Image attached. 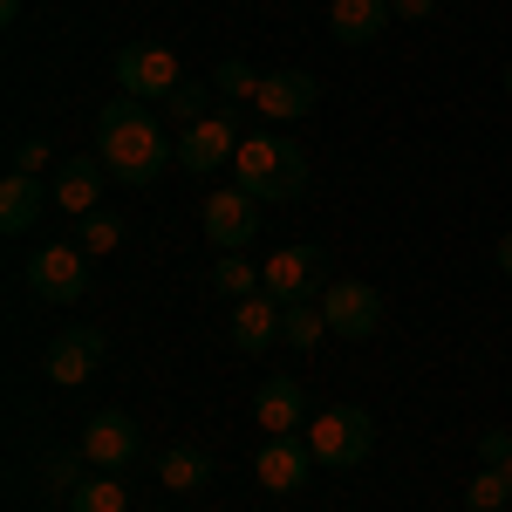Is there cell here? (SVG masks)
Returning <instances> with one entry per match:
<instances>
[{
  "label": "cell",
  "instance_id": "cell-30",
  "mask_svg": "<svg viewBox=\"0 0 512 512\" xmlns=\"http://www.w3.org/2000/svg\"><path fill=\"white\" fill-rule=\"evenodd\" d=\"M431 7H437V0H390L396 21H431Z\"/></svg>",
  "mask_w": 512,
  "mask_h": 512
},
{
  "label": "cell",
  "instance_id": "cell-25",
  "mask_svg": "<svg viewBox=\"0 0 512 512\" xmlns=\"http://www.w3.org/2000/svg\"><path fill=\"white\" fill-rule=\"evenodd\" d=\"M212 287H219L226 301H246V294H260V267L239 260V253H226V260H212Z\"/></svg>",
  "mask_w": 512,
  "mask_h": 512
},
{
  "label": "cell",
  "instance_id": "cell-13",
  "mask_svg": "<svg viewBox=\"0 0 512 512\" xmlns=\"http://www.w3.org/2000/svg\"><path fill=\"white\" fill-rule=\"evenodd\" d=\"M103 362V328H89V321H76V328H62L55 342H48V355H41V369H48V383H62V390H76L82 376Z\"/></svg>",
  "mask_w": 512,
  "mask_h": 512
},
{
  "label": "cell",
  "instance_id": "cell-28",
  "mask_svg": "<svg viewBox=\"0 0 512 512\" xmlns=\"http://www.w3.org/2000/svg\"><path fill=\"white\" fill-rule=\"evenodd\" d=\"M48 151H55L48 137H28V144H14V158H7V171H21V178H41V171H48Z\"/></svg>",
  "mask_w": 512,
  "mask_h": 512
},
{
  "label": "cell",
  "instance_id": "cell-11",
  "mask_svg": "<svg viewBox=\"0 0 512 512\" xmlns=\"http://www.w3.org/2000/svg\"><path fill=\"white\" fill-rule=\"evenodd\" d=\"M308 472H315V444L308 437H267L260 451H253V478L267 485V492H301L308 485Z\"/></svg>",
  "mask_w": 512,
  "mask_h": 512
},
{
  "label": "cell",
  "instance_id": "cell-15",
  "mask_svg": "<svg viewBox=\"0 0 512 512\" xmlns=\"http://www.w3.org/2000/svg\"><path fill=\"white\" fill-rule=\"evenodd\" d=\"M103 178H110L103 158H62V164H55V192H48V198H55L62 212L89 219V212L103 205Z\"/></svg>",
  "mask_w": 512,
  "mask_h": 512
},
{
  "label": "cell",
  "instance_id": "cell-17",
  "mask_svg": "<svg viewBox=\"0 0 512 512\" xmlns=\"http://www.w3.org/2000/svg\"><path fill=\"white\" fill-rule=\"evenodd\" d=\"M383 28H390V0H335L328 7V35L342 48H369Z\"/></svg>",
  "mask_w": 512,
  "mask_h": 512
},
{
  "label": "cell",
  "instance_id": "cell-31",
  "mask_svg": "<svg viewBox=\"0 0 512 512\" xmlns=\"http://www.w3.org/2000/svg\"><path fill=\"white\" fill-rule=\"evenodd\" d=\"M492 267H499V274H506V280H512V233H506V239H499V246H492Z\"/></svg>",
  "mask_w": 512,
  "mask_h": 512
},
{
  "label": "cell",
  "instance_id": "cell-7",
  "mask_svg": "<svg viewBox=\"0 0 512 512\" xmlns=\"http://www.w3.org/2000/svg\"><path fill=\"white\" fill-rule=\"evenodd\" d=\"M315 287H328V253L321 246H280L274 260H260V294L287 301H315Z\"/></svg>",
  "mask_w": 512,
  "mask_h": 512
},
{
  "label": "cell",
  "instance_id": "cell-12",
  "mask_svg": "<svg viewBox=\"0 0 512 512\" xmlns=\"http://www.w3.org/2000/svg\"><path fill=\"white\" fill-rule=\"evenodd\" d=\"M315 103H321V82L308 69H274V76H260V96H253V110L267 123H301Z\"/></svg>",
  "mask_w": 512,
  "mask_h": 512
},
{
  "label": "cell",
  "instance_id": "cell-4",
  "mask_svg": "<svg viewBox=\"0 0 512 512\" xmlns=\"http://www.w3.org/2000/svg\"><path fill=\"white\" fill-rule=\"evenodd\" d=\"M239 110H246V103H219L205 123H192V130L178 137V164H185L192 178H205V171H219V164L239 158V144H246V137H239Z\"/></svg>",
  "mask_w": 512,
  "mask_h": 512
},
{
  "label": "cell",
  "instance_id": "cell-14",
  "mask_svg": "<svg viewBox=\"0 0 512 512\" xmlns=\"http://www.w3.org/2000/svg\"><path fill=\"white\" fill-rule=\"evenodd\" d=\"M253 417H260L267 437H301V424H308V396H301L294 376H267L260 396H253Z\"/></svg>",
  "mask_w": 512,
  "mask_h": 512
},
{
  "label": "cell",
  "instance_id": "cell-18",
  "mask_svg": "<svg viewBox=\"0 0 512 512\" xmlns=\"http://www.w3.org/2000/svg\"><path fill=\"white\" fill-rule=\"evenodd\" d=\"M41 205H48V198H41V178L7 171V178H0V233H28L41 219Z\"/></svg>",
  "mask_w": 512,
  "mask_h": 512
},
{
  "label": "cell",
  "instance_id": "cell-32",
  "mask_svg": "<svg viewBox=\"0 0 512 512\" xmlns=\"http://www.w3.org/2000/svg\"><path fill=\"white\" fill-rule=\"evenodd\" d=\"M21 21V0H0V28H14Z\"/></svg>",
  "mask_w": 512,
  "mask_h": 512
},
{
  "label": "cell",
  "instance_id": "cell-2",
  "mask_svg": "<svg viewBox=\"0 0 512 512\" xmlns=\"http://www.w3.org/2000/svg\"><path fill=\"white\" fill-rule=\"evenodd\" d=\"M233 178H239V192H253L260 205H287V198L308 192V151L294 137H280V130H253L233 158Z\"/></svg>",
  "mask_w": 512,
  "mask_h": 512
},
{
  "label": "cell",
  "instance_id": "cell-16",
  "mask_svg": "<svg viewBox=\"0 0 512 512\" xmlns=\"http://www.w3.org/2000/svg\"><path fill=\"white\" fill-rule=\"evenodd\" d=\"M226 335H233V349H246V355L274 349V342H280V301H274V294H246V301H233Z\"/></svg>",
  "mask_w": 512,
  "mask_h": 512
},
{
  "label": "cell",
  "instance_id": "cell-9",
  "mask_svg": "<svg viewBox=\"0 0 512 512\" xmlns=\"http://www.w3.org/2000/svg\"><path fill=\"white\" fill-rule=\"evenodd\" d=\"M205 239L219 246V253H246L253 239H260V198L226 185V192L205 198Z\"/></svg>",
  "mask_w": 512,
  "mask_h": 512
},
{
  "label": "cell",
  "instance_id": "cell-8",
  "mask_svg": "<svg viewBox=\"0 0 512 512\" xmlns=\"http://www.w3.org/2000/svg\"><path fill=\"white\" fill-rule=\"evenodd\" d=\"M321 315H328V335H349V342H369L383 328V294L369 280H328L321 287Z\"/></svg>",
  "mask_w": 512,
  "mask_h": 512
},
{
  "label": "cell",
  "instance_id": "cell-6",
  "mask_svg": "<svg viewBox=\"0 0 512 512\" xmlns=\"http://www.w3.org/2000/svg\"><path fill=\"white\" fill-rule=\"evenodd\" d=\"M28 287H35L41 301H55V308H76L82 294H89V253L69 246V239L41 246L35 260H28Z\"/></svg>",
  "mask_w": 512,
  "mask_h": 512
},
{
  "label": "cell",
  "instance_id": "cell-23",
  "mask_svg": "<svg viewBox=\"0 0 512 512\" xmlns=\"http://www.w3.org/2000/svg\"><path fill=\"white\" fill-rule=\"evenodd\" d=\"M465 512H512V478L499 465H478V478L465 485Z\"/></svg>",
  "mask_w": 512,
  "mask_h": 512
},
{
  "label": "cell",
  "instance_id": "cell-22",
  "mask_svg": "<svg viewBox=\"0 0 512 512\" xmlns=\"http://www.w3.org/2000/svg\"><path fill=\"white\" fill-rule=\"evenodd\" d=\"M69 512H130V492H123V478H110V472L96 478V472H89V478L76 485Z\"/></svg>",
  "mask_w": 512,
  "mask_h": 512
},
{
  "label": "cell",
  "instance_id": "cell-24",
  "mask_svg": "<svg viewBox=\"0 0 512 512\" xmlns=\"http://www.w3.org/2000/svg\"><path fill=\"white\" fill-rule=\"evenodd\" d=\"M76 246L89 253V260H110V253L123 246V219H117V212H89L82 233H76Z\"/></svg>",
  "mask_w": 512,
  "mask_h": 512
},
{
  "label": "cell",
  "instance_id": "cell-10",
  "mask_svg": "<svg viewBox=\"0 0 512 512\" xmlns=\"http://www.w3.org/2000/svg\"><path fill=\"white\" fill-rule=\"evenodd\" d=\"M82 451H89L96 472H130L137 451H144V437H137V424H130L123 410H96V417L82 424Z\"/></svg>",
  "mask_w": 512,
  "mask_h": 512
},
{
  "label": "cell",
  "instance_id": "cell-26",
  "mask_svg": "<svg viewBox=\"0 0 512 512\" xmlns=\"http://www.w3.org/2000/svg\"><path fill=\"white\" fill-rule=\"evenodd\" d=\"M205 96H219V89H205V82H178V89L164 96L158 110H164V117H178L185 130H192V123H205V117H212V110H205Z\"/></svg>",
  "mask_w": 512,
  "mask_h": 512
},
{
  "label": "cell",
  "instance_id": "cell-5",
  "mask_svg": "<svg viewBox=\"0 0 512 512\" xmlns=\"http://www.w3.org/2000/svg\"><path fill=\"white\" fill-rule=\"evenodd\" d=\"M178 55L164 48V41H130L117 48V89L123 96H137V103H164L171 89H178Z\"/></svg>",
  "mask_w": 512,
  "mask_h": 512
},
{
  "label": "cell",
  "instance_id": "cell-33",
  "mask_svg": "<svg viewBox=\"0 0 512 512\" xmlns=\"http://www.w3.org/2000/svg\"><path fill=\"white\" fill-rule=\"evenodd\" d=\"M506 96H512V62H506Z\"/></svg>",
  "mask_w": 512,
  "mask_h": 512
},
{
  "label": "cell",
  "instance_id": "cell-1",
  "mask_svg": "<svg viewBox=\"0 0 512 512\" xmlns=\"http://www.w3.org/2000/svg\"><path fill=\"white\" fill-rule=\"evenodd\" d=\"M96 158H103V171H110L117 185H151L164 164H178V144L158 130L151 103L110 96V103L96 110Z\"/></svg>",
  "mask_w": 512,
  "mask_h": 512
},
{
  "label": "cell",
  "instance_id": "cell-19",
  "mask_svg": "<svg viewBox=\"0 0 512 512\" xmlns=\"http://www.w3.org/2000/svg\"><path fill=\"white\" fill-rule=\"evenodd\" d=\"M89 472H96V465H89V451H48V458L35 465V485H41V499H62V506H69V499H76V485Z\"/></svg>",
  "mask_w": 512,
  "mask_h": 512
},
{
  "label": "cell",
  "instance_id": "cell-27",
  "mask_svg": "<svg viewBox=\"0 0 512 512\" xmlns=\"http://www.w3.org/2000/svg\"><path fill=\"white\" fill-rule=\"evenodd\" d=\"M212 89H219L226 103H253V96H260V76H253L246 62H219V69H212Z\"/></svg>",
  "mask_w": 512,
  "mask_h": 512
},
{
  "label": "cell",
  "instance_id": "cell-20",
  "mask_svg": "<svg viewBox=\"0 0 512 512\" xmlns=\"http://www.w3.org/2000/svg\"><path fill=\"white\" fill-rule=\"evenodd\" d=\"M205 478H212V458H205L198 444H171V451L158 458V485L164 492H198Z\"/></svg>",
  "mask_w": 512,
  "mask_h": 512
},
{
  "label": "cell",
  "instance_id": "cell-34",
  "mask_svg": "<svg viewBox=\"0 0 512 512\" xmlns=\"http://www.w3.org/2000/svg\"><path fill=\"white\" fill-rule=\"evenodd\" d=\"M506 478H512V465H506Z\"/></svg>",
  "mask_w": 512,
  "mask_h": 512
},
{
  "label": "cell",
  "instance_id": "cell-3",
  "mask_svg": "<svg viewBox=\"0 0 512 512\" xmlns=\"http://www.w3.org/2000/svg\"><path fill=\"white\" fill-rule=\"evenodd\" d=\"M308 444H315V465H328V472H362L376 451V424H369V410L335 403V410L308 417Z\"/></svg>",
  "mask_w": 512,
  "mask_h": 512
},
{
  "label": "cell",
  "instance_id": "cell-21",
  "mask_svg": "<svg viewBox=\"0 0 512 512\" xmlns=\"http://www.w3.org/2000/svg\"><path fill=\"white\" fill-rule=\"evenodd\" d=\"M321 335H328L321 301H287V308H280V342H287V349H315Z\"/></svg>",
  "mask_w": 512,
  "mask_h": 512
},
{
  "label": "cell",
  "instance_id": "cell-29",
  "mask_svg": "<svg viewBox=\"0 0 512 512\" xmlns=\"http://www.w3.org/2000/svg\"><path fill=\"white\" fill-rule=\"evenodd\" d=\"M478 458L506 472V465H512V431H485V437H478Z\"/></svg>",
  "mask_w": 512,
  "mask_h": 512
}]
</instances>
